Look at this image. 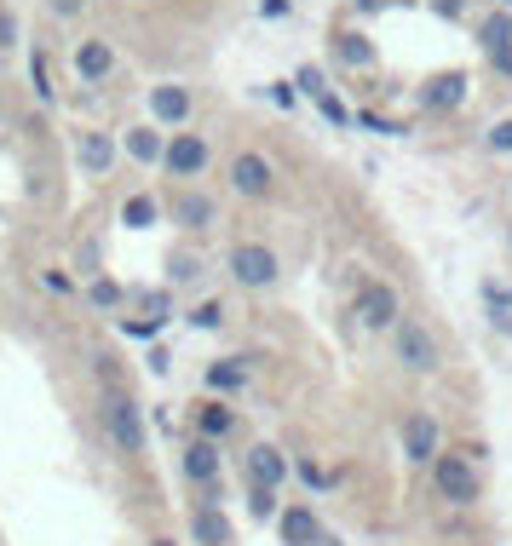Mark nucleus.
I'll list each match as a JSON object with an SVG mask.
<instances>
[{
	"label": "nucleus",
	"mask_w": 512,
	"mask_h": 546,
	"mask_svg": "<svg viewBox=\"0 0 512 546\" xmlns=\"http://www.w3.org/2000/svg\"><path fill=\"white\" fill-rule=\"evenodd\" d=\"M426 478H432V495H438L443 506H478L484 501V460L472 455V449H443Z\"/></svg>",
	"instance_id": "1"
},
{
	"label": "nucleus",
	"mask_w": 512,
	"mask_h": 546,
	"mask_svg": "<svg viewBox=\"0 0 512 546\" xmlns=\"http://www.w3.org/2000/svg\"><path fill=\"white\" fill-rule=\"evenodd\" d=\"M392 357L409 374H438L443 368V351H438V334L426 328V322H415V317H403L392 328Z\"/></svg>",
	"instance_id": "2"
},
{
	"label": "nucleus",
	"mask_w": 512,
	"mask_h": 546,
	"mask_svg": "<svg viewBox=\"0 0 512 546\" xmlns=\"http://www.w3.org/2000/svg\"><path fill=\"white\" fill-rule=\"evenodd\" d=\"M351 317H357V328L363 334H392L397 322H403V299H397V288L392 282H363L357 288V305H351Z\"/></svg>",
	"instance_id": "3"
},
{
	"label": "nucleus",
	"mask_w": 512,
	"mask_h": 546,
	"mask_svg": "<svg viewBox=\"0 0 512 546\" xmlns=\"http://www.w3.org/2000/svg\"><path fill=\"white\" fill-rule=\"evenodd\" d=\"M225 265H231V282H242V288H254V294H259V288H271V282L282 276V259H277V248H265V242H236Z\"/></svg>",
	"instance_id": "4"
},
{
	"label": "nucleus",
	"mask_w": 512,
	"mask_h": 546,
	"mask_svg": "<svg viewBox=\"0 0 512 546\" xmlns=\"http://www.w3.org/2000/svg\"><path fill=\"white\" fill-rule=\"evenodd\" d=\"M104 426H110V443H116V449H121L127 460H133V455H144L150 432H144V414H139V403H133L127 391H116V397L104 403Z\"/></svg>",
	"instance_id": "5"
},
{
	"label": "nucleus",
	"mask_w": 512,
	"mask_h": 546,
	"mask_svg": "<svg viewBox=\"0 0 512 546\" xmlns=\"http://www.w3.org/2000/svg\"><path fill=\"white\" fill-rule=\"evenodd\" d=\"M466 87H472L466 69H438V75H426V81L415 87V104L426 115H449V110H461L466 104Z\"/></svg>",
	"instance_id": "6"
},
{
	"label": "nucleus",
	"mask_w": 512,
	"mask_h": 546,
	"mask_svg": "<svg viewBox=\"0 0 512 546\" xmlns=\"http://www.w3.org/2000/svg\"><path fill=\"white\" fill-rule=\"evenodd\" d=\"M231 190L248 196V202H265L277 190V167L259 156V150H242V156H231Z\"/></svg>",
	"instance_id": "7"
},
{
	"label": "nucleus",
	"mask_w": 512,
	"mask_h": 546,
	"mask_svg": "<svg viewBox=\"0 0 512 546\" xmlns=\"http://www.w3.org/2000/svg\"><path fill=\"white\" fill-rule=\"evenodd\" d=\"M443 455V432H438V420L426 409H415L409 420H403V460L409 466H426L432 472V460Z\"/></svg>",
	"instance_id": "8"
},
{
	"label": "nucleus",
	"mask_w": 512,
	"mask_h": 546,
	"mask_svg": "<svg viewBox=\"0 0 512 546\" xmlns=\"http://www.w3.org/2000/svg\"><path fill=\"white\" fill-rule=\"evenodd\" d=\"M179 472H185V483H196V489H213L219 472H225L219 443H213V437H190L185 449H179Z\"/></svg>",
	"instance_id": "9"
},
{
	"label": "nucleus",
	"mask_w": 512,
	"mask_h": 546,
	"mask_svg": "<svg viewBox=\"0 0 512 546\" xmlns=\"http://www.w3.org/2000/svg\"><path fill=\"white\" fill-rule=\"evenodd\" d=\"M208 138L202 133H173L167 138V156H162V167L167 173H173V179H196V173H202V167H208Z\"/></svg>",
	"instance_id": "10"
},
{
	"label": "nucleus",
	"mask_w": 512,
	"mask_h": 546,
	"mask_svg": "<svg viewBox=\"0 0 512 546\" xmlns=\"http://www.w3.org/2000/svg\"><path fill=\"white\" fill-rule=\"evenodd\" d=\"M277 535H282V546H317L328 529H323V518H317L305 501H288L277 512Z\"/></svg>",
	"instance_id": "11"
},
{
	"label": "nucleus",
	"mask_w": 512,
	"mask_h": 546,
	"mask_svg": "<svg viewBox=\"0 0 512 546\" xmlns=\"http://www.w3.org/2000/svg\"><path fill=\"white\" fill-rule=\"evenodd\" d=\"M248 483H265V489L288 483V455H282L277 443H254L248 449Z\"/></svg>",
	"instance_id": "12"
},
{
	"label": "nucleus",
	"mask_w": 512,
	"mask_h": 546,
	"mask_svg": "<svg viewBox=\"0 0 512 546\" xmlns=\"http://www.w3.org/2000/svg\"><path fill=\"white\" fill-rule=\"evenodd\" d=\"M478 299H484V322L495 328V334L512 340V288L501 282V276H489L484 288H478Z\"/></svg>",
	"instance_id": "13"
},
{
	"label": "nucleus",
	"mask_w": 512,
	"mask_h": 546,
	"mask_svg": "<svg viewBox=\"0 0 512 546\" xmlns=\"http://www.w3.org/2000/svg\"><path fill=\"white\" fill-rule=\"evenodd\" d=\"M236 432V414L225 397H208V403H196V437H213V443H225Z\"/></svg>",
	"instance_id": "14"
},
{
	"label": "nucleus",
	"mask_w": 512,
	"mask_h": 546,
	"mask_svg": "<svg viewBox=\"0 0 512 546\" xmlns=\"http://www.w3.org/2000/svg\"><path fill=\"white\" fill-rule=\"evenodd\" d=\"M150 110H156L162 127H185L190 121V92L173 87V81H167V87H150Z\"/></svg>",
	"instance_id": "15"
},
{
	"label": "nucleus",
	"mask_w": 512,
	"mask_h": 546,
	"mask_svg": "<svg viewBox=\"0 0 512 546\" xmlns=\"http://www.w3.org/2000/svg\"><path fill=\"white\" fill-rule=\"evenodd\" d=\"M75 161H81V173H110V161H116V138L110 133H81V144H75Z\"/></svg>",
	"instance_id": "16"
},
{
	"label": "nucleus",
	"mask_w": 512,
	"mask_h": 546,
	"mask_svg": "<svg viewBox=\"0 0 512 546\" xmlns=\"http://www.w3.org/2000/svg\"><path fill=\"white\" fill-rule=\"evenodd\" d=\"M110 69H116L110 41H81V46H75V75H81V81H104Z\"/></svg>",
	"instance_id": "17"
},
{
	"label": "nucleus",
	"mask_w": 512,
	"mask_h": 546,
	"mask_svg": "<svg viewBox=\"0 0 512 546\" xmlns=\"http://www.w3.org/2000/svg\"><path fill=\"white\" fill-rule=\"evenodd\" d=\"M190 535L202 546H231V518H225L219 506H196V512H190Z\"/></svg>",
	"instance_id": "18"
},
{
	"label": "nucleus",
	"mask_w": 512,
	"mask_h": 546,
	"mask_svg": "<svg viewBox=\"0 0 512 546\" xmlns=\"http://www.w3.org/2000/svg\"><path fill=\"white\" fill-rule=\"evenodd\" d=\"M173 219L185 230H208L213 219H219V207H213V196H202V190H185V196L173 202Z\"/></svg>",
	"instance_id": "19"
},
{
	"label": "nucleus",
	"mask_w": 512,
	"mask_h": 546,
	"mask_svg": "<svg viewBox=\"0 0 512 546\" xmlns=\"http://www.w3.org/2000/svg\"><path fill=\"white\" fill-rule=\"evenodd\" d=\"M334 58L346 69H374V41L357 35V29H340V35H334Z\"/></svg>",
	"instance_id": "20"
},
{
	"label": "nucleus",
	"mask_w": 512,
	"mask_h": 546,
	"mask_svg": "<svg viewBox=\"0 0 512 546\" xmlns=\"http://www.w3.org/2000/svg\"><path fill=\"white\" fill-rule=\"evenodd\" d=\"M248 386V357H225V363H208V391L219 397H236Z\"/></svg>",
	"instance_id": "21"
},
{
	"label": "nucleus",
	"mask_w": 512,
	"mask_h": 546,
	"mask_svg": "<svg viewBox=\"0 0 512 546\" xmlns=\"http://www.w3.org/2000/svg\"><path fill=\"white\" fill-rule=\"evenodd\" d=\"M478 46H484V52L512 46V12H507V6H495L489 18H478Z\"/></svg>",
	"instance_id": "22"
},
{
	"label": "nucleus",
	"mask_w": 512,
	"mask_h": 546,
	"mask_svg": "<svg viewBox=\"0 0 512 546\" xmlns=\"http://www.w3.org/2000/svg\"><path fill=\"white\" fill-rule=\"evenodd\" d=\"M127 156H133V161H162L167 156L162 127H133V133H127Z\"/></svg>",
	"instance_id": "23"
},
{
	"label": "nucleus",
	"mask_w": 512,
	"mask_h": 546,
	"mask_svg": "<svg viewBox=\"0 0 512 546\" xmlns=\"http://www.w3.org/2000/svg\"><path fill=\"white\" fill-rule=\"evenodd\" d=\"M156 213H162L156 196H127V202H121V225L127 230H150L156 225Z\"/></svg>",
	"instance_id": "24"
},
{
	"label": "nucleus",
	"mask_w": 512,
	"mask_h": 546,
	"mask_svg": "<svg viewBox=\"0 0 512 546\" xmlns=\"http://www.w3.org/2000/svg\"><path fill=\"white\" fill-rule=\"evenodd\" d=\"M282 489H265V483H248V512H254L259 524H265V518H277L282 512V501H277Z\"/></svg>",
	"instance_id": "25"
},
{
	"label": "nucleus",
	"mask_w": 512,
	"mask_h": 546,
	"mask_svg": "<svg viewBox=\"0 0 512 546\" xmlns=\"http://www.w3.org/2000/svg\"><path fill=\"white\" fill-rule=\"evenodd\" d=\"M87 299H93L98 311H116V305H121L127 294H121V282H110V276H98L93 288H87Z\"/></svg>",
	"instance_id": "26"
},
{
	"label": "nucleus",
	"mask_w": 512,
	"mask_h": 546,
	"mask_svg": "<svg viewBox=\"0 0 512 546\" xmlns=\"http://www.w3.org/2000/svg\"><path fill=\"white\" fill-rule=\"evenodd\" d=\"M190 322H196V328H202V334H213V328H219V322H225V305H219V299H202V305H196V311H190Z\"/></svg>",
	"instance_id": "27"
},
{
	"label": "nucleus",
	"mask_w": 512,
	"mask_h": 546,
	"mask_svg": "<svg viewBox=\"0 0 512 546\" xmlns=\"http://www.w3.org/2000/svg\"><path fill=\"white\" fill-rule=\"evenodd\" d=\"M294 472H300V483H305V489H311V495H323L328 483H334V472H323V466H317V460H300V466H294Z\"/></svg>",
	"instance_id": "28"
},
{
	"label": "nucleus",
	"mask_w": 512,
	"mask_h": 546,
	"mask_svg": "<svg viewBox=\"0 0 512 546\" xmlns=\"http://www.w3.org/2000/svg\"><path fill=\"white\" fill-rule=\"evenodd\" d=\"M139 305H144V317H150V322H167V317H173V299H167L162 288H150V294H139Z\"/></svg>",
	"instance_id": "29"
},
{
	"label": "nucleus",
	"mask_w": 512,
	"mask_h": 546,
	"mask_svg": "<svg viewBox=\"0 0 512 546\" xmlns=\"http://www.w3.org/2000/svg\"><path fill=\"white\" fill-rule=\"evenodd\" d=\"M357 121H363L369 133H380V138H403V133H409V127H403V121H392V115H369V110H363Z\"/></svg>",
	"instance_id": "30"
},
{
	"label": "nucleus",
	"mask_w": 512,
	"mask_h": 546,
	"mask_svg": "<svg viewBox=\"0 0 512 546\" xmlns=\"http://www.w3.org/2000/svg\"><path fill=\"white\" fill-rule=\"evenodd\" d=\"M121 334H127V340H156V334H162V322H150V317H121Z\"/></svg>",
	"instance_id": "31"
},
{
	"label": "nucleus",
	"mask_w": 512,
	"mask_h": 546,
	"mask_svg": "<svg viewBox=\"0 0 512 546\" xmlns=\"http://www.w3.org/2000/svg\"><path fill=\"white\" fill-rule=\"evenodd\" d=\"M489 150H495V156H512V115L507 121H495V127H489V138H484Z\"/></svg>",
	"instance_id": "32"
},
{
	"label": "nucleus",
	"mask_w": 512,
	"mask_h": 546,
	"mask_svg": "<svg viewBox=\"0 0 512 546\" xmlns=\"http://www.w3.org/2000/svg\"><path fill=\"white\" fill-rule=\"evenodd\" d=\"M294 87H300L305 98H323V92H328V87H323V69H311V64H305L300 75H294Z\"/></svg>",
	"instance_id": "33"
},
{
	"label": "nucleus",
	"mask_w": 512,
	"mask_h": 546,
	"mask_svg": "<svg viewBox=\"0 0 512 546\" xmlns=\"http://www.w3.org/2000/svg\"><path fill=\"white\" fill-rule=\"evenodd\" d=\"M29 81H35V92H41V98L52 104V75H47V58H41V52L29 58Z\"/></svg>",
	"instance_id": "34"
},
{
	"label": "nucleus",
	"mask_w": 512,
	"mask_h": 546,
	"mask_svg": "<svg viewBox=\"0 0 512 546\" xmlns=\"http://www.w3.org/2000/svg\"><path fill=\"white\" fill-rule=\"evenodd\" d=\"M317 104H323V115H328V121H334V127H351L346 104H340V98H334V92H323V98H317Z\"/></svg>",
	"instance_id": "35"
},
{
	"label": "nucleus",
	"mask_w": 512,
	"mask_h": 546,
	"mask_svg": "<svg viewBox=\"0 0 512 546\" xmlns=\"http://www.w3.org/2000/svg\"><path fill=\"white\" fill-rule=\"evenodd\" d=\"M167 271H173V282H196V276H202V265H196V259H190V253H179V259H173V265H167Z\"/></svg>",
	"instance_id": "36"
},
{
	"label": "nucleus",
	"mask_w": 512,
	"mask_h": 546,
	"mask_svg": "<svg viewBox=\"0 0 512 546\" xmlns=\"http://www.w3.org/2000/svg\"><path fill=\"white\" fill-rule=\"evenodd\" d=\"M432 12H438L443 23H455V18L466 12V0H432Z\"/></svg>",
	"instance_id": "37"
},
{
	"label": "nucleus",
	"mask_w": 512,
	"mask_h": 546,
	"mask_svg": "<svg viewBox=\"0 0 512 546\" xmlns=\"http://www.w3.org/2000/svg\"><path fill=\"white\" fill-rule=\"evenodd\" d=\"M489 69H495V75H512V46H501V52H489Z\"/></svg>",
	"instance_id": "38"
},
{
	"label": "nucleus",
	"mask_w": 512,
	"mask_h": 546,
	"mask_svg": "<svg viewBox=\"0 0 512 546\" xmlns=\"http://www.w3.org/2000/svg\"><path fill=\"white\" fill-rule=\"evenodd\" d=\"M259 12H265V18H288V12H294V0H259Z\"/></svg>",
	"instance_id": "39"
},
{
	"label": "nucleus",
	"mask_w": 512,
	"mask_h": 546,
	"mask_svg": "<svg viewBox=\"0 0 512 546\" xmlns=\"http://www.w3.org/2000/svg\"><path fill=\"white\" fill-rule=\"evenodd\" d=\"M18 41V18H12V12H0V46H12Z\"/></svg>",
	"instance_id": "40"
},
{
	"label": "nucleus",
	"mask_w": 512,
	"mask_h": 546,
	"mask_svg": "<svg viewBox=\"0 0 512 546\" xmlns=\"http://www.w3.org/2000/svg\"><path fill=\"white\" fill-rule=\"evenodd\" d=\"M271 98H277V110H294V87H288V81H277V87H271Z\"/></svg>",
	"instance_id": "41"
},
{
	"label": "nucleus",
	"mask_w": 512,
	"mask_h": 546,
	"mask_svg": "<svg viewBox=\"0 0 512 546\" xmlns=\"http://www.w3.org/2000/svg\"><path fill=\"white\" fill-rule=\"evenodd\" d=\"M380 6H386V0H357V12H380Z\"/></svg>",
	"instance_id": "42"
},
{
	"label": "nucleus",
	"mask_w": 512,
	"mask_h": 546,
	"mask_svg": "<svg viewBox=\"0 0 512 546\" xmlns=\"http://www.w3.org/2000/svg\"><path fill=\"white\" fill-rule=\"evenodd\" d=\"M317 546H346V541H340V535H323V541H317Z\"/></svg>",
	"instance_id": "43"
},
{
	"label": "nucleus",
	"mask_w": 512,
	"mask_h": 546,
	"mask_svg": "<svg viewBox=\"0 0 512 546\" xmlns=\"http://www.w3.org/2000/svg\"><path fill=\"white\" fill-rule=\"evenodd\" d=\"M386 6H415V0H386Z\"/></svg>",
	"instance_id": "44"
},
{
	"label": "nucleus",
	"mask_w": 512,
	"mask_h": 546,
	"mask_svg": "<svg viewBox=\"0 0 512 546\" xmlns=\"http://www.w3.org/2000/svg\"><path fill=\"white\" fill-rule=\"evenodd\" d=\"M150 546H173V541H167V535H162V541H150Z\"/></svg>",
	"instance_id": "45"
},
{
	"label": "nucleus",
	"mask_w": 512,
	"mask_h": 546,
	"mask_svg": "<svg viewBox=\"0 0 512 546\" xmlns=\"http://www.w3.org/2000/svg\"><path fill=\"white\" fill-rule=\"evenodd\" d=\"M495 6H507V12H512V0H495Z\"/></svg>",
	"instance_id": "46"
}]
</instances>
